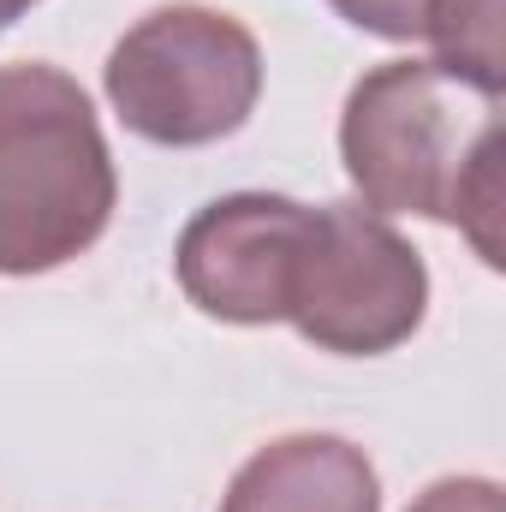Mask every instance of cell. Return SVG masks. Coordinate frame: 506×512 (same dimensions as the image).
Masks as SVG:
<instances>
[{
	"instance_id": "obj_10",
	"label": "cell",
	"mask_w": 506,
	"mask_h": 512,
	"mask_svg": "<svg viewBox=\"0 0 506 512\" xmlns=\"http://www.w3.org/2000/svg\"><path fill=\"white\" fill-rule=\"evenodd\" d=\"M30 6H42V0H0V30H6V24H18Z\"/></svg>"
},
{
	"instance_id": "obj_1",
	"label": "cell",
	"mask_w": 506,
	"mask_h": 512,
	"mask_svg": "<svg viewBox=\"0 0 506 512\" xmlns=\"http://www.w3.org/2000/svg\"><path fill=\"white\" fill-rule=\"evenodd\" d=\"M501 149V96L435 60L370 66L340 114V161L364 209L459 227L489 268H501Z\"/></svg>"
},
{
	"instance_id": "obj_9",
	"label": "cell",
	"mask_w": 506,
	"mask_h": 512,
	"mask_svg": "<svg viewBox=\"0 0 506 512\" xmlns=\"http://www.w3.org/2000/svg\"><path fill=\"white\" fill-rule=\"evenodd\" d=\"M405 512H506V495L495 477H441Z\"/></svg>"
},
{
	"instance_id": "obj_7",
	"label": "cell",
	"mask_w": 506,
	"mask_h": 512,
	"mask_svg": "<svg viewBox=\"0 0 506 512\" xmlns=\"http://www.w3.org/2000/svg\"><path fill=\"white\" fill-rule=\"evenodd\" d=\"M506 0H429L423 12V42L435 48L429 60L447 66L453 78L506 96Z\"/></svg>"
},
{
	"instance_id": "obj_5",
	"label": "cell",
	"mask_w": 506,
	"mask_h": 512,
	"mask_svg": "<svg viewBox=\"0 0 506 512\" xmlns=\"http://www.w3.org/2000/svg\"><path fill=\"white\" fill-rule=\"evenodd\" d=\"M310 203L280 191H233L197 209L179 233L173 274L185 298L233 328H268L286 322V286L304 245Z\"/></svg>"
},
{
	"instance_id": "obj_3",
	"label": "cell",
	"mask_w": 506,
	"mask_h": 512,
	"mask_svg": "<svg viewBox=\"0 0 506 512\" xmlns=\"http://www.w3.org/2000/svg\"><path fill=\"white\" fill-rule=\"evenodd\" d=\"M102 90L131 137L161 149H203L256 114L262 48L233 12L155 6L114 42Z\"/></svg>"
},
{
	"instance_id": "obj_2",
	"label": "cell",
	"mask_w": 506,
	"mask_h": 512,
	"mask_svg": "<svg viewBox=\"0 0 506 512\" xmlns=\"http://www.w3.org/2000/svg\"><path fill=\"white\" fill-rule=\"evenodd\" d=\"M120 179L84 84L60 66H0V274H48L114 221Z\"/></svg>"
},
{
	"instance_id": "obj_8",
	"label": "cell",
	"mask_w": 506,
	"mask_h": 512,
	"mask_svg": "<svg viewBox=\"0 0 506 512\" xmlns=\"http://www.w3.org/2000/svg\"><path fill=\"white\" fill-rule=\"evenodd\" d=\"M346 24L370 30L381 42H423V12L429 0H328Z\"/></svg>"
},
{
	"instance_id": "obj_6",
	"label": "cell",
	"mask_w": 506,
	"mask_h": 512,
	"mask_svg": "<svg viewBox=\"0 0 506 512\" xmlns=\"http://www.w3.org/2000/svg\"><path fill=\"white\" fill-rule=\"evenodd\" d=\"M221 512H381V477L346 435H280L233 471Z\"/></svg>"
},
{
	"instance_id": "obj_4",
	"label": "cell",
	"mask_w": 506,
	"mask_h": 512,
	"mask_svg": "<svg viewBox=\"0 0 506 512\" xmlns=\"http://www.w3.org/2000/svg\"><path fill=\"white\" fill-rule=\"evenodd\" d=\"M429 316V268L417 245L364 203H322L286 286V322L334 358H381Z\"/></svg>"
}]
</instances>
